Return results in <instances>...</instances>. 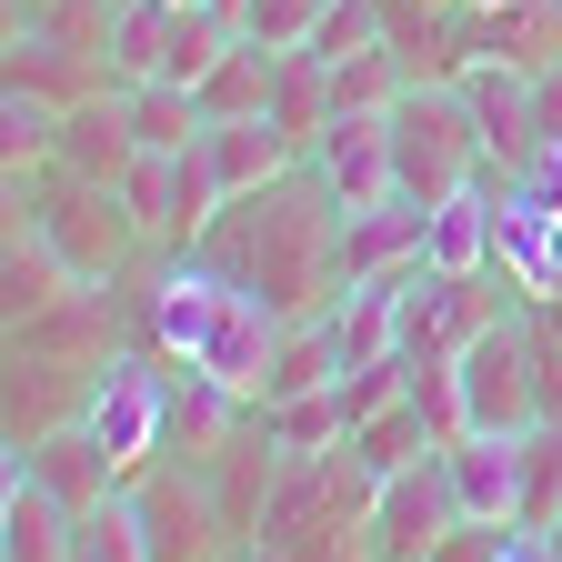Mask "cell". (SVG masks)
I'll return each instance as SVG.
<instances>
[{
	"mask_svg": "<svg viewBox=\"0 0 562 562\" xmlns=\"http://www.w3.org/2000/svg\"><path fill=\"white\" fill-rule=\"evenodd\" d=\"M331 232H341V211H331V191H322L312 161H302V171H281V181L222 201V222L201 232V261L232 271V281H251L281 322H312V312H331V292H341Z\"/></svg>",
	"mask_w": 562,
	"mask_h": 562,
	"instance_id": "cell-1",
	"label": "cell"
},
{
	"mask_svg": "<svg viewBox=\"0 0 562 562\" xmlns=\"http://www.w3.org/2000/svg\"><path fill=\"white\" fill-rule=\"evenodd\" d=\"M131 322H140V351H161L171 372L232 382L241 402H261V372H271V351H281V312L251 292V281L211 271L201 251H171Z\"/></svg>",
	"mask_w": 562,
	"mask_h": 562,
	"instance_id": "cell-2",
	"label": "cell"
},
{
	"mask_svg": "<svg viewBox=\"0 0 562 562\" xmlns=\"http://www.w3.org/2000/svg\"><path fill=\"white\" fill-rule=\"evenodd\" d=\"M482 121L462 101V81H402L392 101V181L412 201H452L462 181H482Z\"/></svg>",
	"mask_w": 562,
	"mask_h": 562,
	"instance_id": "cell-3",
	"label": "cell"
},
{
	"mask_svg": "<svg viewBox=\"0 0 562 562\" xmlns=\"http://www.w3.org/2000/svg\"><path fill=\"white\" fill-rule=\"evenodd\" d=\"M11 211L21 222L50 232V251L81 271V281H121V261L140 251V222H131V201L101 191V181H70V171H41V191L11 181Z\"/></svg>",
	"mask_w": 562,
	"mask_h": 562,
	"instance_id": "cell-4",
	"label": "cell"
},
{
	"mask_svg": "<svg viewBox=\"0 0 562 562\" xmlns=\"http://www.w3.org/2000/svg\"><path fill=\"white\" fill-rule=\"evenodd\" d=\"M171 372H161V351H121V362H101V382H91V442L121 462V482H140V472H161L171 462Z\"/></svg>",
	"mask_w": 562,
	"mask_h": 562,
	"instance_id": "cell-5",
	"label": "cell"
},
{
	"mask_svg": "<svg viewBox=\"0 0 562 562\" xmlns=\"http://www.w3.org/2000/svg\"><path fill=\"white\" fill-rule=\"evenodd\" d=\"M452 382H462V422L472 432H503V442H522V432H542V362H532V331H522V312L513 322H492L482 341H462L452 351Z\"/></svg>",
	"mask_w": 562,
	"mask_h": 562,
	"instance_id": "cell-6",
	"label": "cell"
},
{
	"mask_svg": "<svg viewBox=\"0 0 562 562\" xmlns=\"http://www.w3.org/2000/svg\"><path fill=\"white\" fill-rule=\"evenodd\" d=\"M121 201H131V222H140L151 251H201V232L222 222V181H211L201 140H191V151H140L131 181H121Z\"/></svg>",
	"mask_w": 562,
	"mask_h": 562,
	"instance_id": "cell-7",
	"label": "cell"
},
{
	"mask_svg": "<svg viewBox=\"0 0 562 562\" xmlns=\"http://www.w3.org/2000/svg\"><path fill=\"white\" fill-rule=\"evenodd\" d=\"M131 522H140V542H151V562H222V552H241L222 503H211V482L181 472V462L131 482Z\"/></svg>",
	"mask_w": 562,
	"mask_h": 562,
	"instance_id": "cell-8",
	"label": "cell"
},
{
	"mask_svg": "<svg viewBox=\"0 0 562 562\" xmlns=\"http://www.w3.org/2000/svg\"><path fill=\"white\" fill-rule=\"evenodd\" d=\"M452 522H462V503H452L442 452H432V462H412V472H392V482H372V513H362L372 562H432Z\"/></svg>",
	"mask_w": 562,
	"mask_h": 562,
	"instance_id": "cell-9",
	"label": "cell"
},
{
	"mask_svg": "<svg viewBox=\"0 0 562 562\" xmlns=\"http://www.w3.org/2000/svg\"><path fill=\"white\" fill-rule=\"evenodd\" d=\"M131 341H140V322H121L111 281H70V292H60L41 322H21V331H11V351H31V362H81V372L121 362Z\"/></svg>",
	"mask_w": 562,
	"mask_h": 562,
	"instance_id": "cell-10",
	"label": "cell"
},
{
	"mask_svg": "<svg viewBox=\"0 0 562 562\" xmlns=\"http://www.w3.org/2000/svg\"><path fill=\"white\" fill-rule=\"evenodd\" d=\"M312 181L331 191V211H362V201H392V111H331V131L312 140Z\"/></svg>",
	"mask_w": 562,
	"mask_h": 562,
	"instance_id": "cell-11",
	"label": "cell"
},
{
	"mask_svg": "<svg viewBox=\"0 0 562 562\" xmlns=\"http://www.w3.org/2000/svg\"><path fill=\"white\" fill-rule=\"evenodd\" d=\"M422 232H432V201H362V211H341V232H331V271L341 281H382V271H412L422 261Z\"/></svg>",
	"mask_w": 562,
	"mask_h": 562,
	"instance_id": "cell-12",
	"label": "cell"
},
{
	"mask_svg": "<svg viewBox=\"0 0 562 562\" xmlns=\"http://www.w3.org/2000/svg\"><path fill=\"white\" fill-rule=\"evenodd\" d=\"M11 462L50 492V503H70V513H101L111 492H131L121 462L91 442V422H60V432H41V442H11Z\"/></svg>",
	"mask_w": 562,
	"mask_h": 562,
	"instance_id": "cell-13",
	"label": "cell"
},
{
	"mask_svg": "<svg viewBox=\"0 0 562 562\" xmlns=\"http://www.w3.org/2000/svg\"><path fill=\"white\" fill-rule=\"evenodd\" d=\"M201 482H211V503H222V522H232V542L251 552L261 542V513H271V482H281V442L261 432V412L241 422V432L222 442V452H211L201 462Z\"/></svg>",
	"mask_w": 562,
	"mask_h": 562,
	"instance_id": "cell-14",
	"label": "cell"
},
{
	"mask_svg": "<svg viewBox=\"0 0 562 562\" xmlns=\"http://www.w3.org/2000/svg\"><path fill=\"white\" fill-rule=\"evenodd\" d=\"M131 161H140V140H131V111H121V91H101V101H70V111H60L50 171H70V181H101V191H121V181H131Z\"/></svg>",
	"mask_w": 562,
	"mask_h": 562,
	"instance_id": "cell-15",
	"label": "cell"
},
{
	"mask_svg": "<svg viewBox=\"0 0 562 562\" xmlns=\"http://www.w3.org/2000/svg\"><path fill=\"white\" fill-rule=\"evenodd\" d=\"M442 472H452L462 522H522V442L462 432V442H442Z\"/></svg>",
	"mask_w": 562,
	"mask_h": 562,
	"instance_id": "cell-16",
	"label": "cell"
},
{
	"mask_svg": "<svg viewBox=\"0 0 562 562\" xmlns=\"http://www.w3.org/2000/svg\"><path fill=\"white\" fill-rule=\"evenodd\" d=\"M452 81H462V101H472V121H482V151H492V161L542 151V131H532V70H513V60H462Z\"/></svg>",
	"mask_w": 562,
	"mask_h": 562,
	"instance_id": "cell-17",
	"label": "cell"
},
{
	"mask_svg": "<svg viewBox=\"0 0 562 562\" xmlns=\"http://www.w3.org/2000/svg\"><path fill=\"white\" fill-rule=\"evenodd\" d=\"M11 91H41V101H101V91H121L111 81V60L101 50H70V41H50V31H11Z\"/></svg>",
	"mask_w": 562,
	"mask_h": 562,
	"instance_id": "cell-18",
	"label": "cell"
},
{
	"mask_svg": "<svg viewBox=\"0 0 562 562\" xmlns=\"http://www.w3.org/2000/svg\"><path fill=\"white\" fill-rule=\"evenodd\" d=\"M201 161H211V181H222V201H241V191H261L281 171H302V151H292L281 121H211L201 131Z\"/></svg>",
	"mask_w": 562,
	"mask_h": 562,
	"instance_id": "cell-19",
	"label": "cell"
},
{
	"mask_svg": "<svg viewBox=\"0 0 562 562\" xmlns=\"http://www.w3.org/2000/svg\"><path fill=\"white\" fill-rule=\"evenodd\" d=\"M91 382L101 372H81V362H31V351H11V442H41L60 422H81Z\"/></svg>",
	"mask_w": 562,
	"mask_h": 562,
	"instance_id": "cell-20",
	"label": "cell"
},
{
	"mask_svg": "<svg viewBox=\"0 0 562 562\" xmlns=\"http://www.w3.org/2000/svg\"><path fill=\"white\" fill-rule=\"evenodd\" d=\"M70 281H81V271L50 251V232L11 211V251H0V312H11V331H21V322H41V312L70 292Z\"/></svg>",
	"mask_w": 562,
	"mask_h": 562,
	"instance_id": "cell-21",
	"label": "cell"
},
{
	"mask_svg": "<svg viewBox=\"0 0 562 562\" xmlns=\"http://www.w3.org/2000/svg\"><path fill=\"white\" fill-rule=\"evenodd\" d=\"M70 532H81V513L50 503V492L11 462V492H0V562H70Z\"/></svg>",
	"mask_w": 562,
	"mask_h": 562,
	"instance_id": "cell-22",
	"label": "cell"
},
{
	"mask_svg": "<svg viewBox=\"0 0 562 562\" xmlns=\"http://www.w3.org/2000/svg\"><path fill=\"white\" fill-rule=\"evenodd\" d=\"M492 222H503V191H492V181H462L452 201H432L422 261H432V271H492Z\"/></svg>",
	"mask_w": 562,
	"mask_h": 562,
	"instance_id": "cell-23",
	"label": "cell"
},
{
	"mask_svg": "<svg viewBox=\"0 0 562 562\" xmlns=\"http://www.w3.org/2000/svg\"><path fill=\"white\" fill-rule=\"evenodd\" d=\"M271 81H281V50H261V41H232L222 60L201 70V121H271Z\"/></svg>",
	"mask_w": 562,
	"mask_h": 562,
	"instance_id": "cell-24",
	"label": "cell"
},
{
	"mask_svg": "<svg viewBox=\"0 0 562 562\" xmlns=\"http://www.w3.org/2000/svg\"><path fill=\"white\" fill-rule=\"evenodd\" d=\"M472 60H513V70L562 60V0H503V11H482Z\"/></svg>",
	"mask_w": 562,
	"mask_h": 562,
	"instance_id": "cell-25",
	"label": "cell"
},
{
	"mask_svg": "<svg viewBox=\"0 0 562 562\" xmlns=\"http://www.w3.org/2000/svg\"><path fill=\"white\" fill-rule=\"evenodd\" d=\"M331 60L322 50H281V81H271V121L292 131V151H312V140L331 131Z\"/></svg>",
	"mask_w": 562,
	"mask_h": 562,
	"instance_id": "cell-26",
	"label": "cell"
},
{
	"mask_svg": "<svg viewBox=\"0 0 562 562\" xmlns=\"http://www.w3.org/2000/svg\"><path fill=\"white\" fill-rule=\"evenodd\" d=\"M322 382H341L331 322H322V312H312V322H281V351H271V372H261V402H292V392H322Z\"/></svg>",
	"mask_w": 562,
	"mask_h": 562,
	"instance_id": "cell-27",
	"label": "cell"
},
{
	"mask_svg": "<svg viewBox=\"0 0 562 562\" xmlns=\"http://www.w3.org/2000/svg\"><path fill=\"white\" fill-rule=\"evenodd\" d=\"M251 412H261V432H271L281 452H341V442H351L341 382H322V392H292V402H251Z\"/></svg>",
	"mask_w": 562,
	"mask_h": 562,
	"instance_id": "cell-28",
	"label": "cell"
},
{
	"mask_svg": "<svg viewBox=\"0 0 562 562\" xmlns=\"http://www.w3.org/2000/svg\"><path fill=\"white\" fill-rule=\"evenodd\" d=\"M121 111H131V140H140V151H191V140L211 131L181 81H121Z\"/></svg>",
	"mask_w": 562,
	"mask_h": 562,
	"instance_id": "cell-29",
	"label": "cell"
},
{
	"mask_svg": "<svg viewBox=\"0 0 562 562\" xmlns=\"http://www.w3.org/2000/svg\"><path fill=\"white\" fill-rule=\"evenodd\" d=\"M432 452H442V442H432V422L412 412V392H402L392 412H372L362 432H351V462H362L372 482H392V472H412V462H432Z\"/></svg>",
	"mask_w": 562,
	"mask_h": 562,
	"instance_id": "cell-30",
	"label": "cell"
},
{
	"mask_svg": "<svg viewBox=\"0 0 562 562\" xmlns=\"http://www.w3.org/2000/svg\"><path fill=\"white\" fill-rule=\"evenodd\" d=\"M171 21H181V0H121V21H111V81H161Z\"/></svg>",
	"mask_w": 562,
	"mask_h": 562,
	"instance_id": "cell-31",
	"label": "cell"
},
{
	"mask_svg": "<svg viewBox=\"0 0 562 562\" xmlns=\"http://www.w3.org/2000/svg\"><path fill=\"white\" fill-rule=\"evenodd\" d=\"M70 562H151V542H140V522H131V492H111L101 513H81Z\"/></svg>",
	"mask_w": 562,
	"mask_h": 562,
	"instance_id": "cell-32",
	"label": "cell"
},
{
	"mask_svg": "<svg viewBox=\"0 0 562 562\" xmlns=\"http://www.w3.org/2000/svg\"><path fill=\"white\" fill-rule=\"evenodd\" d=\"M322 11H331V0H241V41H261V50H312Z\"/></svg>",
	"mask_w": 562,
	"mask_h": 562,
	"instance_id": "cell-33",
	"label": "cell"
},
{
	"mask_svg": "<svg viewBox=\"0 0 562 562\" xmlns=\"http://www.w3.org/2000/svg\"><path fill=\"white\" fill-rule=\"evenodd\" d=\"M562 513V422L522 432V522H552Z\"/></svg>",
	"mask_w": 562,
	"mask_h": 562,
	"instance_id": "cell-34",
	"label": "cell"
},
{
	"mask_svg": "<svg viewBox=\"0 0 562 562\" xmlns=\"http://www.w3.org/2000/svg\"><path fill=\"white\" fill-rule=\"evenodd\" d=\"M392 31H382V0H331L322 11V31H312V50L322 60H351V50H382Z\"/></svg>",
	"mask_w": 562,
	"mask_h": 562,
	"instance_id": "cell-35",
	"label": "cell"
},
{
	"mask_svg": "<svg viewBox=\"0 0 562 562\" xmlns=\"http://www.w3.org/2000/svg\"><path fill=\"white\" fill-rule=\"evenodd\" d=\"M503 542H513V522H452L432 562H503Z\"/></svg>",
	"mask_w": 562,
	"mask_h": 562,
	"instance_id": "cell-36",
	"label": "cell"
},
{
	"mask_svg": "<svg viewBox=\"0 0 562 562\" xmlns=\"http://www.w3.org/2000/svg\"><path fill=\"white\" fill-rule=\"evenodd\" d=\"M532 131H542V140H562V60H542V70H532Z\"/></svg>",
	"mask_w": 562,
	"mask_h": 562,
	"instance_id": "cell-37",
	"label": "cell"
},
{
	"mask_svg": "<svg viewBox=\"0 0 562 562\" xmlns=\"http://www.w3.org/2000/svg\"><path fill=\"white\" fill-rule=\"evenodd\" d=\"M41 11H50V0H11V31H21V21H41Z\"/></svg>",
	"mask_w": 562,
	"mask_h": 562,
	"instance_id": "cell-38",
	"label": "cell"
},
{
	"mask_svg": "<svg viewBox=\"0 0 562 562\" xmlns=\"http://www.w3.org/2000/svg\"><path fill=\"white\" fill-rule=\"evenodd\" d=\"M542 542H552V562H562V513H552V522H542Z\"/></svg>",
	"mask_w": 562,
	"mask_h": 562,
	"instance_id": "cell-39",
	"label": "cell"
},
{
	"mask_svg": "<svg viewBox=\"0 0 562 562\" xmlns=\"http://www.w3.org/2000/svg\"><path fill=\"white\" fill-rule=\"evenodd\" d=\"M232 562H281V552H261V542H251V552H232Z\"/></svg>",
	"mask_w": 562,
	"mask_h": 562,
	"instance_id": "cell-40",
	"label": "cell"
},
{
	"mask_svg": "<svg viewBox=\"0 0 562 562\" xmlns=\"http://www.w3.org/2000/svg\"><path fill=\"white\" fill-rule=\"evenodd\" d=\"M552 151H562V140H552Z\"/></svg>",
	"mask_w": 562,
	"mask_h": 562,
	"instance_id": "cell-41",
	"label": "cell"
}]
</instances>
